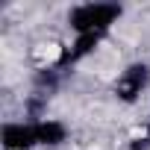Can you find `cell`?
<instances>
[{
  "mask_svg": "<svg viewBox=\"0 0 150 150\" xmlns=\"http://www.w3.org/2000/svg\"><path fill=\"white\" fill-rule=\"evenodd\" d=\"M35 135H38V144H59L65 141V127L56 121H41L35 124Z\"/></svg>",
  "mask_w": 150,
  "mask_h": 150,
  "instance_id": "obj_4",
  "label": "cell"
},
{
  "mask_svg": "<svg viewBox=\"0 0 150 150\" xmlns=\"http://www.w3.org/2000/svg\"><path fill=\"white\" fill-rule=\"evenodd\" d=\"M147 65H132V68H127L124 71V77L118 80V94L124 97V100H135V94H141V88H144V83H147Z\"/></svg>",
  "mask_w": 150,
  "mask_h": 150,
  "instance_id": "obj_2",
  "label": "cell"
},
{
  "mask_svg": "<svg viewBox=\"0 0 150 150\" xmlns=\"http://www.w3.org/2000/svg\"><path fill=\"white\" fill-rule=\"evenodd\" d=\"M118 15H121L118 6H109V3H86V6H80V9L71 12V27L80 30V35L83 33H100Z\"/></svg>",
  "mask_w": 150,
  "mask_h": 150,
  "instance_id": "obj_1",
  "label": "cell"
},
{
  "mask_svg": "<svg viewBox=\"0 0 150 150\" xmlns=\"http://www.w3.org/2000/svg\"><path fill=\"white\" fill-rule=\"evenodd\" d=\"M97 38H100V33H83L80 35V41L74 44V50H71V59H77V56H86L94 44H97Z\"/></svg>",
  "mask_w": 150,
  "mask_h": 150,
  "instance_id": "obj_5",
  "label": "cell"
},
{
  "mask_svg": "<svg viewBox=\"0 0 150 150\" xmlns=\"http://www.w3.org/2000/svg\"><path fill=\"white\" fill-rule=\"evenodd\" d=\"M3 144L9 150H27L30 144H38V135H35V124L33 127H24V124H9L3 129Z\"/></svg>",
  "mask_w": 150,
  "mask_h": 150,
  "instance_id": "obj_3",
  "label": "cell"
}]
</instances>
